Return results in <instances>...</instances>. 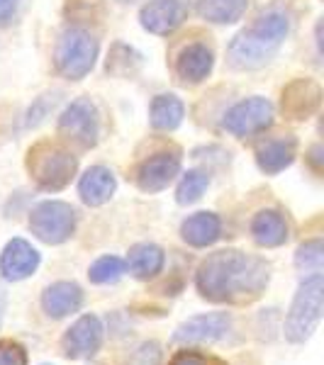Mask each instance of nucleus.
Returning <instances> with one entry per match:
<instances>
[{
    "mask_svg": "<svg viewBox=\"0 0 324 365\" xmlns=\"http://www.w3.org/2000/svg\"><path fill=\"white\" fill-rule=\"evenodd\" d=\"M270 280V268L263 258L225 249L210 253L196 273L200 297L217 304H249L261 297Z\"/></svg>",
    "mask_w": 324,
    "mask_h": 365,
    "instance_id": "1",
    "label": "nucleus"
},
{
    "mask_svg": "<svg viewBox=\"0 0 324 365\" xmlns=\"http://www.w3.org/2000/svg\"><path fill=\"white\" fill-rule=\"evenodd\" d=\"M79 161L66 146L54 141H39L27 154V170L32 180L46 192H59L74 180Z\"/></svg>",
    "mask_w": 324,
    "mask_h": 365,
    "instance_id": "2",
    "label": "nucleus"
},
{
    "mask_svg": "<svg viewBox=\"0 0 324 365\" xmlns=\"http://www.w3.org/2000/svg\"><path fill=\"white\" fill-rule=\"evenodd\" d=\"M98 39L83 27H69L56 44V71L69 81H83L98 61Z\"/></svg>",
    "mask_w": 324,
    "mask_h": 365,
    "instance_id": "3",
    "label": "nucleus"
},
{
    "mask_svg": "<svg viewBox=\"0 0 324 365\" xmlns=\"http://www.w3.org/2000/svg\"><path fill=\"white\" fill-rule=\"evenodd\" d=\"M322 290L324 282L322 275H310L308 280L300 285L295 299L290 304V312H288L285 319V339L290 344H305L315 329L320 327L322 322Z\"/></svg>",
    "mask_w": 324,
    "mask_h": 365,
    "instance_id": "4",
    "label": "nucleus"
},
{
    "mask_svg": "<svg viewBox=\"0 0 324 365\" xmlns=\"http://www.w3.org/2000/svg\"><path fill=\"white\" fill-rule=\"evenodd\" d=\"M79 225V212L61 200H44L29 215V229L39 241L49 246L64 244L74 237Z\"/></svg>",
    "mask_w": 324,
    "mask_h": 365,
    "instance_id": "5",
    "label": "nucleus"
},
{
    "mask_svg": "<svg viewBox=\"0 0 324 365\" xmlns=\"http://www.w3.org/2000/svg\"><path fill=\"white\" fill-rule=\"evenodd\" d=\"M273 115L275 110L268 98L251 96L246 100H239L234 108H229L222 125H225V129L232 137L246 139L254 137V134H261L263 129L273 125Z\"/></svg>",
    "mask_w": 324,
    "mask_h": 365,
    "instance_id": "6",
    "label": "nucleus"
},
{
    "mask_svg": "<svg viewBox=\"0 0 324 365\" xmlns=\"http://www.w3.org/2000/svg\"><path fill=\"white\" fill-rule=\"evenodd\" d=\"M59 134L64 139L79 144L81 149L96 146L100 134V117L98 108L91 103V98H76L59 117Z\"/></svg>",
    "mask_w": 324,
    "mask_h": 365,
    "instance_id": "7",
    "label": "nucleus"
},
{
    "mask_svg": "<svg viewBox=\"0 0 324 365\" xmlns=\"http://www.w3.org/2000/svg\"><path fill=\"white\" fill-rule=\"evenodd\" d=\"M232 329V317L227 312H210V314H198L176 329V344H215L225 339Z\"/></svg>",
    "mask_w": 324,
    "mask_h": 365,
    "instance_id": "8",
    "label": "nucleus"
},
{
    "mask_svg": "<svg viewBox=\"0 0 324 365\" xmlns=\"http://www.w3.org/2000/svg\"><path fill=\"white\" fill-rule=\"evenodd\" d=\"M320 103H322V88L312 78H295L283 88L280 108L288 120H295V122L310 120L320 110Z\"/></svg>",
    "mask_w": 324,
    "mask_h": 365,
    "instance_id": "9",
    "label": "nucleus"
},
{
    "mask_svg": "<svg viewBox=\"0 0 324 365\" xmlns=\"http://www.w3.org/2000/svg\"><path fill=\"white\" fill-rule=\"evenodd\" d=\"M275 51H278V44L268 42V39L258 37L256 32L246 29V32H241L232 39V44H229V49H227V56L234 68L251 71V68H261L263 63H268Z\"/></svg>",
    "mask_w": 324,
    "mask_h": 365,
    "instance_id": "10",
    "label": "nucleus"
},
{
    "mask_svg": "<svg viewBox=\"0 0 324 365\" xmlns=\"http://www.w3.org/2000/svg\"><path fill=\"white\" fill-rule=\"evenodd\" d=\"M181 173V156L168 154V151H158V154L144 158L139 163L134 180L141 192H161L166 190L176 175Z\"/></svg>",
    "mask_w": 324,
    "mask_h": 365,
    "instance_id": "11",
    "label": "nucleus"
},
{
    "mask_svg": "<svg viewBox=\"0 0 324 365\" xmlns=\"http://www.w3.org/2000/svg\"><path fill=\"white\" fill-rule=\"evenodd\" d=\"M100 344H103V324L96 314H86L64 334L61 351L66 358L81 361V358L96 356Z\"/></svg>",
    "mask_w": 324,
    "mask_h": 365,
    "instance_id": "12",
    "label": "nucleus"
},
{
    "mask_svg": "<svg viewBox=\"0 0 324 365\" xmlns=\"http://www.w3.org/2000/svg\"><path fill=\"white\" fill-rule=\"evenodd\" d=\"M186 15H188V10L181 0H149V3L141 8L139 22L149 34L168 37L171 32H176V29L183 25Z\"/></svg>",
    "mask_w": 324,
    "mask_h": 365,
    "instance_id": "13",
    "label": "nucleus"
},
{
    "mask_svg": "<svg viewBox=\"0 0 324 365\" xmlns=\"http://www.w3.org/2000/svg\"><path fill=\"white\" fill-rule=\"evenodd\" d=\"M39 268V251L25 239H13L0 253V273L5 280H25Z\"/></svg>",
    "mask_w": 324,
    "mask_h": 365,
    "instance_id": "14",
    "label": "nucleus"
},
{
    "mask_svg": "<svg viewBox=\"0 0 324 365\" xmlns=\"http://www.w3.org/2000/svg\"><path fill=\"white\" fill-rule=\"evenodd\" d=\"M212 66H215V54L203 42H193L183 46L178 51V56H176V76L183 83H203L212 73Z\"/></svg>",
    "mask_w": 324,
    "mask_h": 365,
    "instance_id": "15",
    "label": "nucleus"
},
{
    "mask_svg": "<svg viewBox=\"0 0 324 365\" xmlns=\"http://www.w3.org/2000/svg\"><path fill=\"white\" fill-rule=\"evenodd\" d=\"M115 190L117 178L113 170L105 166H91L79 180V195L88 207H100V205L110 202Z\"/></svg>",
    "mask_w": 324,
    "mask_h": 365,
    "instance_id": "16",
    "label": "nucleus"
},
{
    "mask_svg": "<svg viewBox=\"0 0 324 365\" xmlns=\"http://www.w3.org/2000/svg\"><path fill=\"white\" fill-rule=\"evenodd\" d=\"M83 304V290L71 280H59L49 285L42 295V309L51 319H64V317L74 314Z\"/></svg>",
    "mask_w": 324,
    "mask_h": 365,
    "instance_id": "17",
    "label": "nucleus"
},
{
    "mask_svg": "<svg viewBox=\"0 0 324 365\" xmlns=\"http://www.w3.org/2000/svg\"><path fill=\"white\" fill-rule=\"evenodd\" d=\"M251 237L263 249H278L290 237V225L278 210H261L251 220Z\"/></svg>",
    "mask_w": 324,
    "mask_h": 365,
    "instance_id": "18",
    "label": "nucleus"
},
{
    "mask_svg": "<svg viewBox=\"0 0 324 365\" xmlns=\"http://www.w3.org/2000/svg\"><path fill=\"white\" fill-rule=\"evenodd\" d=\"M181 237L193 249H208L222 237V222L215 212H196L181 225Z\"/></svg>",
    "mask_w": 324,
    "mask_h": 365,
    "instance_id": "19",
    "label": "nucleus"
},
{
    "mask_svg": "<svg viewBox=\"0 0 324 365\" xmlns=\"http://www.w3.org/2000/svg\"><path fill=\"white\" fill-rule=\"evenodd\" d=\"M295 154H298V141L293 137L268 139L266 144H261L256 149V163L266 175H278L280 170H285L295 161Z\"/></svg>",
    "mask_w": 324,
    "mask_h": 365,
    "instance_id": "20",
    "label": "nucleus"
},
{
    "mask_svg": "<svg viewBox=\"0 0 324 365\" xmlns=\"http://www.w3.org/2000/svg\"><path fill=\"white\" fill-rule=\"evenodd\" d=\"M183 117H186V105L173 93H163V96H156L151 100L149 122L158 132H173V129H178Z\"/></svg>",
    "mask_w": 324,
    "mask_h": 365,
    "instance_id": "21",
    "label": "nucleus"
},
{
    "mask_svg": "<svg viewBox=\"0 0 324 365\" xmlns=\"http://www.w3.org/2000/svg\"><path fill=\"white\" fill-rule=\"evenodd\" d=\"M163 261H166V256H163V251L158 249L156 244H137V246L129 249L127 268L134 278L149 280V278H154V275L161 273Z\"/></svg>",
    "mask_w": 324,
    "mask_h": 365,
    "instance_id": "22",
    "label": "nucleus"
},
{
    "mask_svg": "<svg viewBox=\"0 0 324 365\" xmlns=\"http://www.w3.org/2000/svg\"><path fill=\"white\" fill-rule=\"evenodd\" d=\"M249 0H200L198 15L212 25H234L246 15Z\"/></svg>",
    "mask_w": 324,
    "mask_h": 365,
    "instance_id": "23",
    "label": "nucleus"
},
{
    "mask_svg": "<svg viewBox=\"0 0 324 365\" xmlns=\"http://www.w3.org/2000/svg\"><path fill=\"white\" fill-rule=\"evenodd\" d=\"M251 29H254L258 37H263V39H268V42L280 46L283 39H285L288 32H290V22H288V17L278 13V10H270V13L258 17L254 25H251Z\"/></svg>",
    "mask_w": 324,
    "mask_h": 365,
    "instance_id": "24",
    "label": "nucleus"
},
{
    "mask_svg": "<svg viewBox=\"0 0 324 365\" xmlns=\"http://www.w3.org/2000/svg\"><path fill=\"white\" fill-rule=\"evenodd\" d=\"M208 185H210L208 173H203V170H188V173H183V178H181L178 187H176V200H178V205L198 202L205 195Z\"/></svg>",
    "mask_w": 324,
    "mask_h": 365,
    "instance_id": "25",
    "label": "nucleus"
},
{
    "mask_svg": "<svg viewBox=\"0 0 324 365\" xmlns=\"http://www.w3.org/2000/svg\"><path fill=\"white\" fill-rule=\"evenodd\" d=\"M125 275V261L117 256H103L88 268V278L96 285H110Z\"/></svg>",
    "mask_w": 324,
    "mask_h": 365,
    "instance_id": "26",
    "label": "nucleus"
},
{
    "mask_svg": "<svg viewBox=\"0 0 324 365\" xmlns=\"http://www.w3.org/2000/svg\"><path fill=\"white\" fill-rule=\"evenodd\" d=\"M322 263H324V249L320 239H312L308 244H303L295 253V266L310 275L322 273Z\"/></svg>",
    "mask_w": 324,
    "mask_h": 365,
    "instance_id": "27",
    "label": "nucleus"
},
{
    "mask_svg": "<svg viewBox=\"0 0 324 365\" xmlns=\"http://www.w3.org/2000/svg\"><path fill=\"white\" fill-rule=\"evenodd\" d=\"M125 365H161V346L156 341H146L129 353Z\"/></svg>",
    "mask_w": 324,
    "mask_h": 365,
    "instance_id": "28",
    "label": "nucleus"
},
{
    "mask_svg": "<svg viewBox=\"0 0 324 365\" xmlns=\"http://www.w3.org/2000/svg\"><path fill=\"white\" fill-rule=\"evenodd\" d=\"M0 365H27V351L13 339L0 341Z\"/></svg>",
    "mask_w": 324,
    "mask_h": 365,
    "instance_id": "29",
    "label": "nucleus"
},
{
    "mask_svg": "<svg viewBox=\"0 0 324 365\" xmlns=\"http://www.w3.org/2000/svg\"><path fill=\"white\" fill-rule=\"evenodd\" d=\"M168 365H227V363L222 358L208 356V353H200V351H178L171 358Z\"/></svg>",
    "mask_w": 324,
    "mask_h": 365,
    "instance_id": "30",
    "label": "nucleus"
},
{
    "mask_svg": "<svg viewBox=\"0 0 324 365\" xmlns=\"http://www.w3.org/2000/svg\"><path fill=\"white\" fill-rule=\"evenodd\" d=\"M13 8H15V0H0V22L8 20Z\"/></svg>",
    "mask_w": 324,
    "mask_h": 365,
    "instance_id": "31",
    "label": "nucleus"
},
{
    "mask_svg": "<svg viewBox=\"0 0 324 365\" xmlns=\"http://www.w3.org/2000/svg\"><path fill=\"white\" fill-rule=\"evenodd\" d=\"M3 312H5V290L0 287V322H3Z\"/></svg>",
    "mask_w": 324,
    "mask_h": 365,
    "instance_id": "32",
    "label": "nucleus"
}]
</instances>
